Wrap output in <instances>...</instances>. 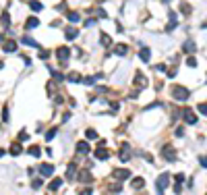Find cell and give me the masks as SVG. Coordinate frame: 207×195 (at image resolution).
I'll list each match as a JSON object with an SVG mask.
<instances>
[{"instance_id":"1","label":"cell","mask_w":207,"mask_h":195,"mask_svg":"<svg viewBox=\"0 0 207 195\" xmlns=\"http://www.w3.org/2000/svg\"><path fill=\"white\" fill-rule=\"evenodd\" d=\"M182 118L186 120V125H197V123H199V118H197V114L193 112V110H191V108H186V110L182 112Z\"/></svg>"},{"instance_id":"2","label":"cell","mask_w":207,"mask_h":195,"mask_svg":"<svg viewBox=\"0 0 207 195\" xmlns=\"http://www.w3.org/2000/svg\"><path fill=\"white\" fill-rule=\"evenodd\" d=\"M188 96H191V93L186 92L184 87H174V98H176V100L184 102V100H188Z\"/></svg>"},{"instance_id":"3","label":"cell","mask_w":207,"mask_h":195,"mask_svg":"<svg viewBox=\"0 0 207 195\" xmlns=\"http://www.w3.org/2000/svg\"><path fill=\"white\" fill-rule=\"evenodd\" d=\"M168 181H170V174H168V172H164L160 179H158V183H155V185H158V191H160V193L168 187Z\"/></svg>"},{"instance_id":"4","label":"cell","mask_w":207,"mask_h":195,"mask_svg":"<svg viewBox=\"0 0 207 195\" xmlns=\"http://www.w3.org/2000/svg\"><path fill=\"white\" fill-rule=\"evenodd\" d=\"M161 154H164V158H166V160H170V162H174V160H176V156H174V149H172V145H166V148L161 149Z\"/></svg>"},{"instance_id":"5","label":"cell","mask_w":207,"mask_h":195,"mask_svg":"<svg viewBox=\"0 0 207 195\" xmlns=\"http://www.w3.org/2000/svg\"><path fill=\"white\" fill-rule=\"evenodd\" d=\"M52 172H54V166L52 164H42L39 166V174L42 176H52Z\"/></svg>"},{"instance_id":"6","label":"cell","mask_w":207,"mask_h":195,"mask_svg":"<svg viewBox=\"0 0 207 195\" xmlns=\"http://www.w3.org/2000/svg\"><path fill=\"white\" fill-rule=\"evenodd\" d=\"M58 60H60V62H66V60H69V54H70V50L69 48H58Z\"/></svg>"},{"instance_id":"7","label":"cell","mask_w":207,"mask_h":195,"mask_svg":"<svg viewBox=\"0 0 207 195\" xmlns=\"http://www.w3.org/2000/svg\"><path fill=\"white\" fill-rule=\"evenodd\" d=\"M21 44H25V46H31V48H39V44L35 42L33 37H29V35H27V37H23V40H21Z\"/></svg>"},{"instance_id":"8","label":"cell","mask_w":207,"mask_h":195,"mask_svg":"<svg viewBox=\"0 0 207 195\" xmlns=\"http://www.w3.org/2000/svg\"><path fill=\"white\" fill-rule=\"evenodd\" d=\"M114 176L118 179V181H124V179H128V170H122V168H118V170H114Z\"/></svg>"},{"instance_id":"9","label":"cell","mask_w":207,"mask_h":195,"mask_svg":"<svg viewBox=\"0 0 207 195\" xmlns=\"http://www.w3.org/2000/svg\"><path fill=\"white\" fill-rule=\"evenodd\" d=\"M127 52H128V48L124 46V44H118V46L114 48V54H118V56H124Z\"/></svg>"},{"instance_id":"10","label":"cell","mask_w":207,"mask_h":195,"mask_svg":"<svg viewBox=\"0 0 207 195\" xmlns=\"http://www.w3.org/2000/svg\"><path fill=\"white\" fill-rule=\"evenodd\" d=\"M77 151H81V154H89V145H87V141H79V143H77Z\"/></svg>"},{"instance_id":"11","label":"cell","mask_w":207,"mask_h":195,"mask_svg":"<svg viewBox=\"0 0 207 195\" xmlns=\"http://www.w3.org/2000/svg\"><path fill=\"white\" fill-rule=\"evenodd\" d=\"M120 160H122V162L128 160V145H127V143H122V149H120Z\"/></svg>"},{"instance_id":"12","label":"cell","mask_w":207,"mask_h":195,"mask_svg":"<svg viewBox=\"0 0 207 195\" xmlns=\"http://www.w3.org/2000/svg\"><path fill=\"white\" fill-rule=\"evenodd\" d=\"M60 185H62V179H54L52 183L48 185V189H50V191H58V187H60Z\"/></svg>"},{"instance_id":"13","label":"cell","mask_w":207,"mask_h":195,"mask_svg":"<svg viewBox=\"0 0 207 195\" xmlns=\"http://www.w3.org/2000/svg\"><path fill=\"white\" fill-rule=\"evenodd\" d=\"M11 154H15V156L21 154V141H15V143L11 145Z\"/></svg>"},{"instance_id":"14","label":"cell","mask_w":207,"mask_h":195,"mask_svg":"<svg viewBox=\"0 0 207 195\" xmlns=\"http://www.w3.org/2000/svg\"><path fill=\"white\" fill-rule=\"evenodd\" d=\"M145 185V179H133V183H131V187L133 189H141Z\"/></svg>"},{"instance_id":"15","label":"cell","mask_w":207,"mask_h":195,"mask_svg":"<svg viewBox=\"0 0 207 195\" xmlns=\"http://www.w3.org/2000/svg\"><path fill=\"white\" fill-rule=\"evenodd\" d=\"M29 9L35 11V12H39V11H42V4H39L37 0H29Z\"/></svg>"},{"instance_id":"16","label":"cell","mask_w":207,"mask_h":195,"mask_svg":"<svg viewBox=\"0 0 207 195\" xmlns=\"http://www.w3.org/2000/svg\"><path fill=\"white\" fill-rule=\"evenodd\" d=\"M139 56H141V60H145V62H147V60H149V56H151V50H149V48H143Z\"/></svg>"},{"instance_id":"17","label":"cell","mask_w":207,"mask_h":195,"mask_svg":"<svg viewBox=\"0 0 207 195\" xmlns=\"http://www.w3.org/2000/svg\"><path fill=\"white\" fill-rule=\"evenodd\" d=\"M17 50V42H6L4 44V52H15Z\"/></svg>"},{"instance_id":"18","label":"cell","mask_w":207,"mask_h":195,"mask_svg":"<svg viewBox=\"0 0 207 195\" xmlns=\"http://www.w3.org/2000/svg\"><path fill=\"white\" fill-rule=\"evenodd\" d=\"M37 25H39V21H37L35 17H31V19L25 23V27H27V29H33V27H37Z\"/></svg>"},{"instance_id":"19","label":"cell","mask_w":207,"mask_h":195,"mask_svg":"<svg viewBox=\"0 0 207 195\" xmlns=\"http://www.w3.org/2000/svg\"><path fill=\"white\" fill-rule=\"evenodd\" d=\"M77 35H79V31H77V29H73V27H69V29H66V37H69V40H75Z\"/></svg>"},{"instance_id":"20","label":"cell","mask_w":207,"mask_h":195,"mask_svg":"<svg viewBox=\"0 0 207 195\" xmlns=\"http://www.w3.org/2000/svg\"><path fill=\"white\" fill-rule=\"evenodd\" d=\"M0 21H2V27H6V29H8V25H11V19H8V12H4Z\"/></svg>"},{"instance_id":"21","label":"cell","mask_w":207,"mask_h":195,"mask_svg":"<svg viewBox=\"0 0 207 195\" xmlns=\"http://www.w3.org/2000/svg\"><path fill=\"white\" fill-rule=\"evenodd\" d=\"M79 181H83V183H89V181H91V174L85 170L83 174H79Z\"/></svg>"},{"instance_id":"22","label":"cell","mask_w":207,"mask_h":195,"mask_svg":"<svg viewBox=\"0 0 207 195\" xmlns=\"http://www.w3.org/2000/svg\"><path fill=\"white\" fill-rule=\"evenodd\" d=\"M184 52H195V44L193 42H184Z\"/></svg>"},{"instance_id":"23","label":"cell","mask_w":207,"mask_h":195,"mask_svg":"<svg viewBox=\"0 0 207 195\" xmlns=\"http://www.w3.org/2000/svg\"><path fill=\"white\" fill-rule=\"evenodd\" d=\"M56 133H58V129H56V127H54V129H50V131H48V133H46V141H50V139L54 137Z\"/></svg>"},{"instance_id":"24","label":"cell","mask_w":207,"mask_h":195,"mask_svg":"<svg viewBox=\"0 0 207 195\" xmlns=\"http://www.w3.org/2000/svg\"><path fill=\"white\" fill-rule=\"evenodd\" d=\"M27 151H29V154H31V156H35V158H37V156H39V148H37V145H31V148L27 149Z\"/></svg>"},{"instance_id":"25","label":"cell","mask_w":207,"mask_h":195,"mask_svg":"<svg viewBox=\"0 0 207 195\" xmlns=\"http://www.w3.org/2000/svg\"><path fill=\"white\" fill-rule=\"evenodd\" d=\"M66 179H69V181L75 179V164H70V166H69V174H66Z\"/></svg>"},{"instance_id":"26","label":"cell","mask_w":207,"mask_h":195,"mask_svg":"<svg viewBox=\"0 0 207 195\" xmlns=\"http://www.w3.org/2000/svg\"><path fill=\"white\" fill-rule=\"evenodd\" d=\"M69 21L70 23H77L79 21V12H69Z\"/></svg>"},{"instance_id":"27","label":"cell","mask_w":207,"mask_h":195,"mask_svg":"<svg viewBox=\"0 0 207 195\" xmlns=\"http://www.w3.org/2000/svg\"><path fill=\"white\" fill-rule=\"evenodd\" d=\"M69 81H73V83H79V81H81V75L73 73V75H69Z\"/></svg>"},{"instance_id":"28","label":"cell","mask_w":207,"mask_h":195,"mask_svg":"<svg viewBox=\"0 0 207 195\" xmlns=\"http://www.w3.org/2000/svg\"><path fill=\"white\" fill-rule=\"evenodd\" d=\"M95 156H97L100 160H106V158H108V151H104V149H100V151H95Z\"/></svg>"},{"instance_id":"29","label":"cell","mask_w":207,"mask_h":195,"mask_svg":"<svg viewBox=\"0 0 207 195\" xmlns=\"http://www.w3.org/2000/svg\"><path fill=\"white\" fill-rule=\"evenodd\" d=\"M197 108H199V112H201V114H205V116H207V104H199Z\"/></svg>"},{"instance_id":"30","label":"cell","mask_w":207,"mask_h":195,"mask_svg":"<svg viewBox=\"0 0 207 195\" xmlns=\"http://www.w3.org/2000/svg\"><path fill=\"white\" fill-rule=\"evenodd\" d=\"M87 137L89 139H97V133H95L93 129H89V131H87Z\"/></svg>"},{"instance_id":"31","label":"cell","mask_w":207,"mask_h":195,"mask_svg":"<svg viewBox=\"0 0 207 195\" xmlns=\"http://www.w3.org/2000/svg\"><path fill=\"white\" fill-rule=\"evenodd\" d=\"M102 44H104V46H108V44H110V37H108L106 33H102Z\"/></svg>"},{"instance_id":"32","label":"cell","mask_w":207,"mask_h":195,"mask_svg":"<svg viewBox=\"0 0 207 195\" xmlns=\"http://www.w3.org/2000/svg\"><path fill=\"white\" fill-rule=\"evenodd\" d=\"M180 11H182L184 15H188V12H191V6H188V4H182V6H180Z\"/></svg>"},{"instance_id":"33","label":"cell","mask_w":207,"mask_h":195,"mask_svg":"<svg viewBox=\"0 0 207 195\" xmlns=\"http://www.w3.org/2000/svg\"><path fill=\"white\" fill-rule=\"evenodd\" d=\"M2 118H4V123L8 120V108H6V106H4V110H2Z\"/></svg>"},{"instance_id":"34","label":"cell","mask_w":207,"mask_h":195,"mask_svg":"<svg viewBox=\"0 0 207 195\" xmlns=\"http://www.w3.org/2000/svg\"><path fill=\"white\" fill-rule=\"evenodd\" d=\"M39 58H42V60H48V58H50V52H48V50H46V52H42Z\"/></svg>"},{"instance_id":"35","label":"cell","mask_w":207,"mask_h":195,"mask_svg":"<svg viewBox=\"0 0 207 195\" xmlns=\"http://www.w3.org/2000/svg\"><path fill=\"white\" fill-rule=\"evenodd\" d=\"M186 64H188V67H197V60H195V58H188Z\"/></svg>"},{"instance_id":"36","label":"cell","mask_w":207,"mask_h":195,"mask_svg":"<svg viewBox=\"0 0 207 195\" xmlns=\"http://www.w3.org/2000/svg\"><path fill=\"white\" fill-rule=\"evenodd\" d=\"M199 162H201V166H205V168H207V158H205V156H201Z\"/></svg>"},{"instance_id":"37","label":"cell","mask_w":207,"mask_h":195,"mask_svg":"<svg viewBox=\"0 0 207 195\" xmlns=\"http://www.w3.org/2000/svg\"><path fill=\"white\" fill-rule=\"evenodd\" d=\"M33 187H35V189H39V187H42V181H39V179H35V181H33Z\"/></svg>"},{"instance_id":"38","label":"cell","mask_w":207,"mask_h":195,"mask_svg":"<svg viewBox=\"0 0 207 195\" xmlns=\"http://www.w3.org/2000/svg\"><path fill=\"white\" fill-rule=\"evenodd\" d=\"M155 71H160V73H164V71H166V64H158V67H155Z\"/></svg>"},{"instance_id":"39","label":"cell","mask_w":207,"mask_h":195,"mask_svg":"<svg viewBox=\"0 0 207 195\" xmlns=\"http://www.w3.org/2000/svg\"><path fill=\"white\" fill-rule=\"evenodd\" d=\"M97 15H100V17H108V15H106V11H104V9H97Z\"/></svg>"},{"instance_id":"40","label":"cell","mask_w":207,"mask_h":195,"mask_svg":"<svg viewBox=\"0 0 207 195\" xmlns=\"http://www.w3.org/2000/svg\"><path fill=\"white\" fill-rule=\"evenodd\" d=\"M0 156H4V151H2V149H0Z\"/></svg>"},{"instance_id":"41","label":"cell","mask_w":207,"mask_h":195,"mask_svg":"<svg viewBox=\"0 0 207 195\" xmlns=\"http://www.w3.org/2000/svg\"><path fill=\"white\" fill-rule=\"evenodd\" d=\"M0 69H2V62H0Z\"/></svg>"}]
</instances>
